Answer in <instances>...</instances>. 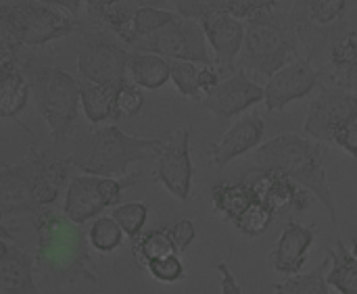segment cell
<instances>
[{
    "mask_svg": "<svg viewBox=\"0 0 357 294\" xmlns=\"http://www.w3.org/2000/svg\"><path fill=\"white\" fill-rule=\"evenodd\" d=\"M29 219L36 228V270L48 282L61 286H73L82 280L96 284L90 240L77 224L50 207L33 211Z\"/></svg>",
    "mask_w": 357,
    "mask_h": 294,
    "instance_id": "obj_1",
    "label": "cell"
},
{
    "mask_svg": "<svg viewBox=\"0 0 357 294\" xmlns=\"http://www.w3.org/2000/svg\"><path fill=\"white\" fill-rule=\"evenodd\" d=\"M165 140L140 138L126 134L117 123L90 130L75 138L67 155L71 165L90 176L121 178L128 165L144 161L149 155H159Z\"/></svg>",
    "mask_w": 357,
    "mask_h": 294,
    "instance_id": "obj_2",
    "label": "cell"
},
{
    "mask_svg": "<svg viewBox=\"0 0 357 294\" xmlns=\"http://www.w3.org/2000/svg\"><path fill=\"white\" fill-rule=\"evenodd\" d=\"M255 163L259 169L282 171L307 188L324 205L331 222L337 224V205L324 169V148L318 142H312L295 132L280 134L257 148Z\"/></svg>",
    "mask_w": 357,
    "mask_h": 294,
    "instance_id": "obj_3",
    "label": "cell"
},
{
    "mask_svg": "<svg viewBox=\"0 0 357 294\" xmlns=\"http://www.w3.org/2000/svg\"><path fill=\"white\" fill-rule=\"evenodd\" d=\"M25 75L31 86L36 111L48 125L50 138L56 144L67 142L73 136L82 102L79 79L61 67L36 65L33 61L25 67Z\"/></svg>",
    "mask_w": 357,
    "mask_h": 294,
    "instance_id": "obj_4",
    "label": "cell"
},
{
    "mask_svg": "<svg viewBox=\"0 0 357 294\" xmlns=\"http://www.w3.org/2000/svg\"><path fill=\"white\" fill-rule=\"evenodd\" d=\"M79 27L77 17L40 0H2L0 4V46H44Z\"/></svg>",
    "mask_w": 357,
    "mask_h": 294,
    "instance_id": "obj_5",
    "label": "cell"
},
{
    "mask_svg": "<svg viewBox=\"0 0 357 294\" xmlns=\"http://www.w3.org/2000/svg\"><path fill=\"white\" fill-rule=\"evenodd\" d=\"M245 23L247 33L243 52L236 63L238 69L272 77L276 71L303 56L289 25L287 13L276 10Z\"/></svg>",
    "mask_w": 357,
    "mask_h": 294,
    "instance_id": "obj_6",
    "label": "cell"
},
{
    "mask_svg": "<svg viewBox=\"0 0 357 294\" xmlns=\"http://www.w3.org/2000/svg\"><path fill=\"white\" fill-rule=\"evenodd\" d=\"M357 0H293L287 10L299 50L314 63L326 38L351 15Z\"/></svg>",
    "mask_w": 357,
    "mask_h": 294,
    "instance_id": "obj_7",
    "label": "cell"
},
{
    "mask_svg": "<svg viewBox=\"0 0 357 294\" xmlns=\"http://www.w3.org/2000/svg\"><path fill=\"white\" fill-rule=\"evenodd\" d=\"M128 54L111 31L90 25L79 31L77 42V71L79 77L100 86L121 88L128 77Z\"/></svg>",
    "mask_w": 357,
    "mask_h": 294,
    "instance_id": "obj_8",
    "label": "cell"
},
{
    "mask_svg": "<svg viewBox=\"0 0 357 294\" xmlns=\"http://www.w3.org/2000/svg\"><path fill=\"white\" fill-rule=\"evenodd\" d=\"M207 36L203 31L201 21L195 19H176L167 27L159 29L157 33L142 38L134 44V50L153 52L165 56L167 61H188L201 65H213L209 50H207Z\"/></svg>",
    "mask_w": 357,
    "mask_h": 294,
    "instance_id": "obj_9",
    "label": "cell"
},
{
    "mask_svg": "<svg viewBox=\"0 0 357 294\" xmlns=\"http://www.w3.org/2000/svg\"><path fill=\"white\" fill-rule=\"evenodd\" d=\"M318 96L312 98L303 132L318 142L335 144L337 134L357 119V92L320 82Z\"/></svg>",
    "mask_w": 357,
    "mask_h": 294,
    "instance_id": "obj_10",
    "label": "cell"
},
{
    "mask_svg": "<svg viewBox=\"0 0 357 294\" xmlns=\"http://www.w3.org/2000/svg\"><path fill=\"white\" fill-rule=\"evenodd\" d=\"M48 163L46 153L36 146L15 165H2L0 169V217L2 222L10 215H31L38 211L33 190L38 178Z\"/></svg>",
    "mask_w": 357,
    "mask_h": 294,
    "instance_id": "obj_11",
    "label": "cell"
},
{
    "mask_svg": "<svg viewBox=\"0 0 357 294\" xmlns=\"http://www.w3.org/2000/svg\"><path fill=\"white\" fill-rule=\"evenodd\" d=\"M190 134L188 125L169 132L165 144L157 155V165L151 173L155 184H161L178 201H186L192 188V159H190Z\"/></svg>",
    "mask_w": 357,
    "mask_h": 294,
    "instance_id": "obj_12",
    "label": "cell"
},
{
    "mask_svg": "<svg viewBox=\"0 0 357 294\" xmlns=\"http://www.w3.org/2000/svg\"><path fill=\"white\" fill-rule=\"evenodd\" d=\"M264 100L266 88L255 84L245 69H236L201 100V107L209 111L218 123H228L236 115L245 113L247 109Z\"/></svg>",
    "mask_w": 357,
    "mask_h": 294,
    "instance_id": "obj_13",
    "label": "cell"
},
{
    "mask_svg": "<svg viewBox=\"0 0 357 294\" xmlns=\"http://www.w3.org/2000/svg\"><path fill=\"white\" fill-rule=\"evenodd\" d=\"M255 201L268 205L274 213H301L310 207V190L276 169L255 167L245 176Z\"/></svg>",
    "mask_w": 357,
    "mask_h": 294,
    "instance_id": "obj_14",
    "label": "cell"
},
{
    "mask_svg": "<svg viewBox=\"0 0 357 294\" xmlns=\"http://www.w3.org/2000/svg\"><path fill=\"white\" fill-rule=\"evenodd\" d=\"M322 82L320 69L314 67V63L305 56L293 61L291 65L276 71L272 77H268L266 88V109L268 113L282 111L295 100H301L310 96Z\"/></svg>",
    "mask_w": 357,
    "mask_h": 294,
    "instance_id": "obj_15",
    "label": "cell"
},
{
    "mask_svg": "<svg viewBox=\"0 0 357 294\" xmlns=\"http://www.w3.org/2000/svg\"><path fill=\"white\" fill-rule=\"evenodd\" d=\"M201 25L209 46L215 52V65L220 67L222 75H232L238 69L236 63L245 46L247 23L228 13H222L201 19Z\"/></svg>",
    "mask_w": 357,
    "mask_h": 294,
    "instance_id": "obj_16",
    "label": "cell"
},
{
    "mask_svg": "<svg viewBox=\"0 0 357 294\" xmlns=\"http://www.w3.org/2000/svg\"><path fill=\"white\" fill-rule=\"evenodd\" d=\"M36 259L25 253L6 224L0 226V294H42L33 282Z\"/></svg>",
    "mask_w": 357,
    "mask_h": 294,
    "instance_id": "obj_17",
    "label": "cell"
},
{
    "mask_svg": "<svg viewBox=\"0 0 357 294\" xmlns=\"http://www.w3.org/2000/svg\"><path fill=\"white\" fill-rule=\"evenodd\" d=\"M264 132H266V123L257 113L243 115L241 119L234 121V125L228 127V132L220 142L209 144L211 163L218 169H224L230 161L257 148L264 138Z\"/></svg>",
    "mask_w": 357,
    "mask_h": 294,
    "instance_id": "obj_18",
    "label": "cell"
},
{
    "mask_svg": "<svg viewBox=\"0 0 357 294\" xmlns=\"http://www.w3.org/2000/svg\"><path fill=\"white\" fill-rule=\"evenodd\" d=\"M314 240H316V224L303 226L297 222H289L274 251L268 255V263L284 276H297L307 263V253Z\"/></svg>",
    "mask_w": 357,
    "mask_h": 294,
    "instance_id": "obj_19",
    "label": "cell"
},
{
    "mask_svg": "<svg viewBox=\"0 0 357 294\" xmlns=\"http://www.w3.org/2000/svg\"><path fill=\"white\" fill-rule=\"evenodd\" d=\"M107 207L102 192H100V176H73L71 184L67 186L63 215L73 224L82 226L94 217H98Z\"/></svg>",
    "mask_w": 357,
    "mask_h": 294,
    "instance_id": "obj_20",
    "label": "cell"
},
{
    "mask_svg": "<svg viewBox=\"0 0 357 294\" xmlns=\"http://www.w3.org/2000/svg\"><path fill=\"white\" fill-rule=\"evenodd\" d=\"M29 94L31 86L25 71L17 65H0V117L15 119L31 136L29 127L17 119L21 111L27 107Z\"/></svg>",
    "mask_w": 357,
    "mask_h": 294,
    "instance_id": "obj_21",
    "label": "cell"
},
{
    "mask_svg": "<svg viewBox=\"0 0 357 294\" xmlns=\"http://www.w3.org/2000/svg\"><path fill=\"white\" fill-rule=\"evenodd\" d=\"M130 79L144 90H159L172 82V61L153 52L130 50L128 54Z\"/></svg>",
    "mask_w": 357,
    "mask_h": 294,
    "instance_id": "obj_22",
    "label": "cell"
},
{
    "mask_svg": "<svg viewBox=\"0 0 357 294\" xmlns=\"http://www.w3.org/2000/svg\"><path fill=\"white\" fill-rule=\"evenodd\" d=\"M253 203H255V196L245 178L238 182H218L211 188L213 211L220 213L230 224H234Z\"/></svg>",
    "mask_w": 357,
    "mask_h": 294,
    "instance_id": "obj_23",
    "label": "cell"
},
{
    "mask_svg": "<svg viewBox=\"0 0 357 294\" xmlns=\"http://www.w3.org/2000/svg\"><path fill=\"white\" fill-rule=\"evenodd\" d=\"M79 90H82V107L84 115L90 123L98 125L107 119L115 121V98L117 90L115 86H100L92 84L86 79H79Z\"/></svg>",
    "mask_w": 357,
    "mask_h": 294,
    "instance_id": "obj_24",
    "label": "cell"
},
{
    "mask_svg": "<svg viewBox=\"0 0 357 294\" xmlns=\"http://www.w3.org/2000/svg\"><path fill=\"white\" fill-rule=\"evenodd\" d=\"M326 257L331 259L328 284L341 294H357V259L345 242L337 240L335 247H326Z\"/></svg>",
    "mask_w": 357,
    "mask_h": 294,
    "instance_id": "obj_25",
    "label": "cell"
},
{
    "mask_svg": "<svg viewBox=\"0 0 357 294\" xmlns=\"http://www.w3.org/2000/svg\"><path fill=\"white\" fill-rule=\"evenodd\" d=\"M172 253H178V249H176L169 228H157L151 232H142L138 238L132 240V255L144 268L151 261L167 257Z\"/></svg>",
    "mask_w": 357,
    "mask_h": 294,
    "instance_id": "obj_26",
    "label": "cell"
},
{
    "mask_svg": "<svg viewBox=\"0 0 357 294\" xmlns=\"http://www.w3.org/2000/svg\"><path fill=\"white\" fill-rule=\"evenodd\" d=\"M326 270H331V259L326 257L314 272L310 274H297L287 276L284 282H278L274 286L276 294H331L328 291V276Z\"/></svg>",
    "mask_w": 357,
    "mask_h": 294,
    "instance_id": "obj_27",
    "label": "cell"
},
{
    "mask_svg": "<svg viewBox=\"0 0 357 294\" xmlns=\"http://www.w3.org/2000/svg\"><path fill=\"white\" fill-rule=\"evenodd\" d=\"M126 232L121 230V226L117 224V219L113 215H102L96 217L90 232H88V240L90 247L96 249L98 253H113L121 247Z\"/></svg>",
    "mask_w": 357,
    "mask_h": 294,
    "instance_id": "obj_28",
    "label": "cell"
},
{
    "mask_svg": "<svg viewBox=\"0 0 357 294\" xmlns=\"http://www.w3.org/2000/svg\"><path fill=\"white\" fill-rule=\"evenodd\" d=\"M274 211L268 207V205H264V203H259V201H255L232 226L236 228V232H241L243 236H249V238H257V236H261V234H266L268 232V228L272 226V222H274Z\"/></svg>",
    "mask_w": 357,
    "mask_h": 294,
    "instance_id": "obj_29",
    "label": "cell"
},
{
    "mask_svg": "<svg viewBox=\"0 0 357 294\" xmlns=\"http://www.w3.org/2000/svg\"><path fill=\"white\" fill-rule=\"evenodd\" d=\"M199 71L201 69L197 67V63L172 61V82L184 98H190V100L205 98L201 90V82H199Z\"/></svg>",
    "mask_w": 357,
    "mask_h": 294,
    "instance_id": "obj_30",
    "label": "cell"
},
{
    "mask_svg": "<svg viewBox=\"0 0 357 294\" xmlns=\"http://www.w3.org/2000/svg\"><path fill=\"white\" fill-rule=\"evenodd\" d=\"M176 19H180V15L172 13V10L155 8V6H138V10H136V15H134V25H136L138 40L157 33L159 29L167 27V25L174 23ZM132 48H134V46H132Z\"/></svg>",
    "mask_w": 357,
    "mask_h": 294,
    "instance_id": "obj_31",
    "label": "cell"
},
{
    "mask_svg": "<svg viewBox=\"0 0 357 294\" xmlns=\"http://www.w3.org/2000/svg\"><path fill=\"white\" fill-rule=\"evenodd\" d=\"M113 217L117 219V224L121 226L126 236H130L134 240V238H138L142 234V228H144V224L149 219V207L144 203L117 205L113 209Z\"/></svg>",
    "mask_w": 357,
    "mask_h": 294,
    "instance_id": "obj_32",
    "label": "cell"
},
{
    "mask_svg": "<svg viewBox=\"0 0 357 294\" xmlns=\"http://www.w3.org/2000/svg\"><path fill=\"white\" fill-rule=\"evenodd\" d=\"M232 0H176V10L184 19L201 21L211 15L228 13Z\"/></svg>",
    "mask_w": 357,
    "mask_h": 294,
    "instance_id": "obj_33",
    "label": "cell"
},
{
    "mask_svg": "<svg viewBox=\"0 0 357 294\" xmlns=\"http://www.w3.org/2000/svg\"><path fill=\"white\" fill-rule=\"evenodd\" d=\"M144 107V94L140 90V86H136L134 82H126L119 90H117V98H115V121L119 119H128V117H136L140 115Z\"/></svg>",
    "mask_w": 357,
    "mask_h": 294,
    "instance_id": "obj_34",
    "label": "cell"
},
{
    "mask_svg": "<svg viewBox=\"0 0 357 294\" xmlns=\"http://www.w3.org/2000/svg\"><path fill=\"white\" fill-rule=\"evenodd\" d=\"M146 272L151 274L153 280L163 282V284H176L186 278V270H184V263L178 257V253H172L167 257L151 261L146 265Z\"/></svg>",
    "mask_w": 357,
    "mask_h": 294,
    "instance_id": "obj_35",
    "label": "cell"
},
{
    "mask_svg": "<svg viewBox=\"0 0 357 294\" xmlns=\"http://www.w3.org/2000/svg\"><path fill=\"white\" fill-rule=\"evenodd\" d=\"M280 2L282 0H232L228 15H232L241 21H251L255 17L280 10Z\"/></svg>",
    "mask_w": 357,
    "mask_h": 294,
    "instance_id": "obj_36",
    "label": "cell"
},
{
    "mask_svg": "<svg viewBox=\"0 0 357 294\" xmlns=\"http://www.w3.org/2000/svg\"><path fill=\"white\" fill-rule=\"evenodd\" d=\"M169 230H172V238L176 242L178 253H184L192 245V240L197 236V228H195L192 219H186V217L180 219V222H176Z\"/></svg>",
    "mask_w": 357,
    "mask_h": 294,
    "instance_id": "obj_37",
    "label": "cell"
},
{
    "mask_svg": "<svg viewBox=\"0 0 357 294\" xmlns=\"http://www.w3.org/2000/svg\"><path fill=\"white\" fill-rule=\"evenodd\" d=\"M335 144H337L339 148H343L347 155L357 157V119L354 123H349L347 127H343V130L337 134Z\"/></svg>",
    "mask_w": 357,
    "mask_h": 294,
    "instance_id": "obj_38",
    "label": "cell"
},
{
    "mask_svg": "<svg viewBox=\"0 0 357 294\" xmlns=\"http://www.w3.org/2000/svg\"><path fill=\"white\" fill-rule=\"evenodd\" d=\"M220 77H222V71L220 67L213 63V65H203L201 71H199V82H201V90L203 94L207 96L218 84H220Z\"/></svg>",
    "mask_w": 357,
    "mask_h": 294,
    "instance_id": "obj_39",
    "label": "cell"
},
{
    "mask_svg": "<svg viewBox=\"0 0 357 294\" xmlns=\"http://www.w3.org/2000/svg\"><path fill=\"white\" fill-rule=\"evenodd\" d=\"M215 272L220 274V286H222V294H243L234 274L230 272V268L226 263H218Z\"/></svg>",
    "mask_w": 357,
    "mask_h": 294,
    "instance_id": "obj_40",
    "label": "cell"
},
{
    "mask_svg": "<svg viewBox=\"0 0 357 294\" xmlns=\"http://www.w3.org/2000/svg\"><path fill=\"white\" fill-rule=\"evenodd\" d=\"M331 84L337 86V88H345V90L357 92V61L347 71H343L341 75H337L335 79H331Z\"/></svg>",
    "mask_w": 357,
    "mask_h": 294,
    "instance_id": "obj_41",
    "label": "cell"
},
{
    "mask_svg": "<svg viewBox=\"0 0 357 294\" xmlns=\"http://www.w3.org/2000/svg\"><path fill=\"white\" fill-rule=\"evenodd\" d=\"M40 2H46L50 6H59L65 13H69L71 17H77L82 10V4H84V0H40Z\"/></svg>",
    "mask_w": 357,
    "mask_h": 294,
    "instance_id": "obj_42",
    "label": "cell"
},
{
    "mask_svg": "<svg viewBox=\"0 0 357 294\" xmlns=\"http://www.w3.org/2000/svg\"><path fill=\"white\" fill-rule=\"evenodd\" d=\"M117 2H121V0H84V8H86V15H92V13H98Z\"/></svg>",
    "mask_w": 357,
    "mask_h": 294,
    "instance_id": "obj_43",
    "label": "cell"
},
{
    "mask_svg": "<svg viewBox=\"0 0 357 294\" xmlns=\"http://www.w3.org/2000/svg\"><path fill=\"white\" fill-rule=\"evenodd\" d=\"M169 0H136L138 6H155V8H163Z\"/></svg>",
    "mask_w": 357,
    "mask_h": 294,
    "instance_id": "obj_44",
    "label": "cell"
},
{
    "mask_svg": "<svg viewBox=\"0 0 357 294\" xmlns=\"http://www.w3.org/2000/svg\"><path fill=\"white\" fill-rule=\"evenodd\" d=\"M351 253H354V257L357 259V238L354 240V245H351Z\"/></svg>",
    "mask_w": 357,
    "mask_h": 294,
    "instance_id": "obj_45",
    "label": "cell"
}]
</instances>
